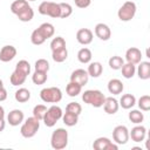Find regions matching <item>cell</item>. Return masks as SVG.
Returning a JSON list of instances; mask_svg holds the SVG:
<instances>
[{"label": "cell", "mask_w": 150, "mask_h": 150, "mask_svg": "<svg viewBox=\"0 0 150 150\" xmlns=\"http://www.w3.org/2000/svg\"><path fill=\"white\" fill-rule=\"evenodd\" d=\"M125 60H127V62H130V63H134V64H138L142 61L141 50L138 48H136V47H130L125 52Z\"/></svg>", "instance_id": "16"}, {"label": "cell", "mask_w": 150, "mask_h": 150, "mask_svg": "<svg viewBox=\"0 0 150 150\" xmlns=\"http://www.w3.org/2000/svg\"><path fill=\"white\" fill-rule=\"evenodd\" d=\"M27 1H36V0H27Z\"/></svg>", "instance_id": "48"}, {"label": "cell", "mask_w": 150, "mask_h": 150, "mask_svg": "<svg viewBox=\"0 0 150 150\" xmlns=\"http://www.w3.org/2000/svg\"><path fill=\"white\" fill-rule=\"evenodd\" d=\"M39 129H40V121L38 118H35L34 116H32L21 123L20 134L25 138H32L36 135Z\"/></svg>", "instance_id": "3"}, {"label": "cell", "mask_w": 150, "mask_h": 150, "mask_svg": "<svg viewBox=\"0 0 150 150\" xmlns=\"http://www.w3.org/2000/svg\"><path fill=\"white\" fill-rule=\"evenodd\" d=\"M16 56V48L12 45H6L0 49V61L9 62Z\"/></svg>", "instance_id": "15"}, {"label": "cell", "mask_w": 150, "mask_h": 150, "mask_svg": "<svg viewBox=\"0 0 150 150\" xmlns=\"http://www.w3.org/2000/svg\"><path fill=\"white\" fill-rule=\"evenodd\" d=\"M38 12L42 15H48L50 18L57 19L60 18V6L57 2H53V1H42L39 5Z\"/></svg>", "instance_id": "7"}, {"label": "cell", "mask_w": 150, "mask_h": 150, "mask_svg": "<svg viewBox=\"0 0 150 150\" xmlns=\"http://www.w3.org/2000/svg\"><path fill=\"white\" fill-rule=\"evenodd\" d=\"M45 41H46L45 36L40 33V30H39L38 28L34 29V30L32 32V34H30V42H32L33 45H35V46H40V45H42Z\"/></svg>", "instance_id": "36"}, {"label": "cell", "mask_w": 150, "mask_h": 150, "mask_svg": "<svg viewBox=\"0 0 150 150\" xmlns=\"http://www.w3.org/2000/svg\"><path fill=\"white\" fill-rule=\"evenodd\" d=\"M5 127H6V122H5V118H0V132H1V131H4Z\"/></svg>", "instance_id": "45"}, {"label": "cell", "mask_w": 150, "mask_h": 150, "mask_svg": "<svg viewBox=\"0 0 150 150\" xmlns=\"http://www.w3.org/2000/svg\"><path fill=\"white\" fill-rule=\"evenodd\" d=\"M47 111V107L45 104H36L33 108V116L35 118H38L39 121H42L45 117V114Z\"/></svg>", "instance_id": "38"}, {"label": "cell", "mask_w": 150, "mask_h": 150, "mask_svg": "<svg viewBox=\"0 0 150 150\" xmlns=\"http://www.w3.org/2000/svg\"><path fill=\"white\" fill-rule=\"evenodd\" d=\"M62 121H63V123L67 127H74L79 122V115L73 114V112H69V111H66L62 115Z\"/></svg>", "instance_id": "29"}, {"label": "cell", "mask_w": 150, "mask_h": 150, "mask_svg": "<svg viewBox=\"0 0 150 150\" xmlns=\"http://www.w3.org/2000/svg\"><path fill=\"white\" fill-rule=\"evenodd\" d=\"M4 87V82H2V80L0 79V88H2Z\"/></svg>", "instance_id": "47"}, {"label": "cell", "mask_w": 150, "mask_h": 150, "mask_svg": "<svg viewBox=\"0 0 150 150\" xmlns=\"http://www.w3.org/2000/svg\"><path fill=\"white\" fill-rule=\"evenodd\" d=\"M64 47H66V40L62 36H56V38H54L50 41V49H52V52L56 50V49L64 48Z\"/></svg>", "instance_id": "40"}, {"label": "cell", "mask_w": 150, "mask_h": 150, "mask_svg": "<svg viewBox=\"0 0 150 150\" xmlns=\"http://www.w3.org/2000/svg\"><path fill=\"white\" fill-rule=\"evenodd\" d=\"M74 2H75V6L79 8H87L90 6L91 0H74Z\"/></svg>", "instance_id": "43"}, {"label": "cell", "mask_w": 150, "mask_h": 150, "mask_svg": "<svg viewBox=\"0 0 150 150\" xmlns=\"http://www.w3.org/2000/svg\"><path fill=\"white\" fill-rule=\"evenodd\" d=\"M94 150H117L118 144L110 141L108 137H98L93 143Z\"/></svg>", "instance_id": "9"}, {"label": "cell", "mask_w": 150, "mask_h": 150, "mask_svg": "<svg viewBox=\"0 0 150 150\" xmlns=\"http://www.w3.org/2000/svg\"><path fill=\"white\" fill-rule=\"evenodd\" d=\"M146 137V129L144 125H136L129 131V138H131L132 142L139 143L143 142Z\"/></svg>", "instance_id": "10"}, {"label": "cell", "mask_w": 150, "mask_h": 150, "mask_svg": "<svg viewBox=\"0 0 150 150\" xmlns=\"http://www.w3.org/2000/svg\"><path fill=\"white\" fill-rule=\"evenodd\" d=\"M137 76L141 80H149L150 79V62L148 61H141L138 63V67L136 69Z\"/></svg>", "instance_id": "18"}, {"label": "cell", "mask_w": 150, "mask_h": 150, "mask_svg": "<svg viewBox=\"0 0 150 150\" xmlns=\"http://www.w3.org/2000/svg\"><path fill=\"white\" fill-rule=\"evenodd\" d=\"M121 70H122V75L124 79H131L136 74V64L130 63V62L123 63V66L121 67Z\"/></svg>", "instance_id": "25"}, {"label": "cell", "mask_w": 150, "mask_h": 150, "mask_svg": "<svg viewBox=\"0 0 150 150\" xmlns=\"http://www.w3.org/2000/svg\"><path fill=\"white\" fill-rule=\"evenodd\" d=\"M70 81L76 82V83H79L80 86L83 87V86H86L88 83L89 75H88L87 70H84V69H81V68L80 69H75L70 75Z\"/></svg>", "instance_id": "13"}, {"label": "cell", "mask_w": 150, "mask_h": 150, "mask_svg": "<svg viewBox=\"0 0 150 150\" xmlns=\"http://www.w3.org/2000/svg\"><path fill=\"white\" fill-rule=\"evenodd\" d=\"M128 117H129L130 122L134 123V124H141L144 120V115H143L142 110H138V109L130 110L129 114H128Z\"/></svg>", "instance_id": "30"}, {"label": "cell", "mask_w": 150, "mask_h": 150, "mask_svg": "<svg viewBox=\"0 0 150 150\" xmlns=\"http://www.w3.org/2000/svg\"><path fill=\"white\" fill-rule=\"evenodd\" d=\"M87 73H88V75L91 76V77H100V76L102 75V73H103V66H102V63L98 62V61L89 62Z\"/></svg>", "instance_id": "20"}, {"label": "cell", "mask_w": 150, "mask_h": 150, "mask_svg": "<svg viewBox=\"0 0 150 150\" xmlns=\"http://www.w3.org/2000/svg\"><path fill=\"white\" fill-rule=\"evenodd\" d=\"M16 16H18V19H19L20 21H22V22H28V21H30V20L34 18V11H33V8H32L30 6H28V7H26L25 9H22Z\"/></svg>", "instance_id": "32"}, {"label": "cell", "mask_w": 150, "mask_h": 150, "mask_svg": "<svg viewBox=\"0 0 150 150\" xmlns=\"http://www.w3.org/2000/svg\"><path fill=\"white\" fill-rule=\"evenodd\" d=\"M26 79H27V75H25L23 73H21V71H19V70L14 69V71L12 73L11 77H9V81H11V84H12V86H15V87H16V86L23 84L25 81H26Z\"/></svg>", "instance_id": "22"}, {"label": "cell", "mask_w": 150, "mask_h": 150, "mask_svg": "<svg viewBox=\"0 0 150 150\" xmlns=\"http://www.w3.org/2000/svg\"><path fill=\"white\" fill-rule=\"evenodd\" d=\"M104 100H105L104 94L97 89H88L84 90V93L82 94V101L95 108H101L104 103Z\"/></svg>", "instance_id": "1"}, {"label": "cell", "mask_w": 150, "mask_h": 150, "mask_svg": "<svg viewBox=\"0 0 150 150\" xmlns=\"http://www.w3.org/2000/svg\"><path fill=\"white\" fill-rule=\"evenodd\" d=\"M124 89V86L122 83L121 80L118 79H111L109 82H108V91L112 95H120L122 94Z\"/></svg>", "instance_id": "19"}, {"label": "cell", "mask_w": 150, "mask_h": 150, "mask_svg": "<svg viewBox=\"0 0 150 150\" xmlns=\"http://www.w3.org/2000/svg\"><path fill=\"white\" fill-rule=\"evenodd\" d=\"M23 120H25V115H23L22 110H20V109H13L7 115V122L12 127L20 125L23 122Z\"/></svg>", "instance_id": "11"}, {"label": "cell", "mask_w": 150, "mask_h": 150, "mask_svg": "<svg viewBox=\"0 0 150 150\" xmlns=\"http://www.w3.org/2000/svg\"><path fill=\"white\" fill-rule=\"evenodd\" d=\"M0 118H5V109L0 105Z\"/></svg>", "instance_id": "46"}, {"label": "cell", "mask_w": 150, "mask_h": 150, "mask_svg": "<svg viewBox=\"0 0 150 150\" xmlns=\"http://www.w3.org/2000/svg\"><path fill=\"white\" fill-rule=\"evenodd\" d=\"M81 91H82V86L73 81H70L66 87V93L70 97H76L79 94H81Z\"/></svg>", "instance_id": "26"}, {"label": "cell", "mask_w": 150, "mask_h": 150, "mask_svg": "<svg viewBox=\"0 0 150 150\" xmlns=\"http://www.w3.org/2000/svg\"><path fill=\"white\" fill-rule=\"evenodd\" d=\"M34 68H35V70L48 73V70H49V63H48V61L46 59H39V60L35 61Z\"/></svg>", "instance_id": "41"}, {"label": "cell", "mask_w": 150, "mask_h": 150, "mask_svg": "<svg viewBox=\"0 0 150 150\" xmlns=\"http://www.w3.org/2000/svg\"><path fill=\"white\" fill-rule=\"evenodd\" d=\"M60 6V18L61 19H67L73 14V7L68 2H59Z\"/></svg>", "instance_id": "33"}, {"label": "cell", "mask_w": 150, "mask_h": 150, "mask_svg": "<svg viewBox=\"0 0 150 150\" xmlns=\"http://www.w3.org/2000/svg\"><path fill=\"white\" fill-rule=\"evenodd\" d=\"M112 139L116 144H127L129 141V130L125 125H117L112 130Z\"/></svg>", "instance_id": "8"}, {"label": "cell", "mask_w": 150, "mask_h": 150, "mask_svg": "<svg viewBox=\"0 0 150 150\" xmlns=\"http://www.w3.org/2000/svg\"><path fill=\"white\" fill-rule=\"evenodd\" d=\"M139 110L142 111H149L150 110V96L149 95H143L138 98V101H136Z\"/></svg>", "instance_id": "35"}, {"label": "cell", "mask_w": 150, "mask_h": 150, "mask_svg": "<svg viewBox=\"0 0 150 150\" xmlns=\"http://www.w3.org/2000/svg\"><path fill=\"white\" fill-rule=\"evenodd\" d=\"M15 69L19 70V71H21V73H23V74L27 75V76L30 74V64H29V62L26 61V60H20V61L15 64Z\"/></svg>", "instance_id": "39"}, {"label": "cell", "mask_w": 150, "mask_h": 150, "mask_svg": "<svg viewBox=\"0 0 150 150\" xmlns=\"http://www.w3.org/2000/svg\"><path fill=\"white\" fill-rule=\"evenodd\" d=\"M68 57V50L67 48H61V49H56V50H53L52 52V59L57 62V63H61V62H64Z\"/></svg>", "instance_id": "27"}, {"label": "cell", "mask_w": 150, "mask_h": 150, "mask_svg": "<svg viewBox=\"0 0 150 150\" xmlns=\"http://www.w3.org/2000/svg\"><path fill=\"white\" fill-rule=\"evenodd\" d=\"M6 98H7V90L2 87V88H0V102L5 101Z\"/></svg>", "instance_id": "44"}, {"label": "cell", "mask_w": 150, "mask_h": 150, "mask_svg": "<svg viewBox=\"0 0 150 150\" xmlns=\"http://www.w3.org/2000/svg\"><path fill=\"white\" fill-rule=\"evenodd\" d=\"M66 111H69V112H73L80 116V114L82 112V107L77 102H69L66 107Z\"/></svg>", "instance_id": "42"}, {"label": "cell", "mask_w": 150, "mask_h": 150, "mask_svg": "<svg viewBox=\"0 0 150 150\" xmlns=\"http://www.w3.org/2000/svg\"><path fill=\"white\" fill-rule=\"evenodd\" d=\"M38 29H39L40 33L45 36L46 40L49 39V38H52V36L54 35V33H55V28H54V26H53L50 22H43V23H41V25L38 27Z\"/></svg>", "instance_id": "23"}, {"label": "cell", "mask_w": 150, "mask_h": 150, "mask_svg": "<svg viewBox=\"0 0 150 150\" xmlns=\"http://www.w3.org/2000/svg\"><path fill=\"white\" fill-rule=\"evenodd\" d=\"M103 109L104 111L108 114V115H114L117 112L118 108H120V104H118V101L115 98V97H105L104 100V103H103Z\"/></svg>", "instance_id": "17"}, {"label": "cell", "mask_w": 150, "mask_h": 150, "mask_svg": "<svg viewBox=\"0 0 150 150\" xmlns=\"http://www.w3.org/2000/svg\"><path fill=\"white\" fill-rule=\"evenodd\" d=\"M108 63H109V67H110L111 69L118 70V69H121V67L123 66L124 60H123L121 56H118V55H114V56H111V57L109 59Z\"/></svg>", "instance_id": "37"}, {"label": "cell", "mask_w": 150, "mask_h": 150, "mask_svg": "<svg viewBox=\"0 0 150 150\" xmlns=\"http://www.w3.org/2000/svg\"><path fill=\"white\" fill-rule=\"evenodd\" d=\"M94 32H95V35L102 41H108L111 36V30H110L109 26L103 22L97 23L94 28Z\"/></svg>", "instance_id": "12"}, {"label": "cell", "mask_w": 150, "mask_h": 150, "mask_svg": "<svg viewBox=\"0 0 150 150\" xmlns=\"http://www.w3.org/2000/svg\"><path fill=\"white\" fill-rule=\"evenodd\" d=\"M62 115H63V111L62 109L56 105V104H53L52 107H49L45 114V117H43V123L46 127L48 128H52L54 127L61 118H62Z\"/></svg>", "instance_id": "4"}, {"label": "cell", "mask_w": 150, "mask_h": 150, "mask_svg": "<svg viewBox=\"0 0 150 150\" xmlns=\"http://www.w3.org/2000/svg\"><path fill=\"white\" fill-rule=\"evenodd\" d=\"M28 6H29V4H28L27 0H15V1H13L12 5H11V12H12L13 14L18 15L22 9H25V8L28 7Z\"/></svg>", "instance_id": "31"}, {"label": "cell", "mask_w": 150, "mask_h": 150, "mask_svg": "<svg viewBox=\"0 0 150 150\" xmlns=\"http://www.w3.org/2000/svg\"><path fill=\"white\" fill-rule=\"evenodd\" d=\"M118 104L123 108V109H131L135 104H136V97L132 94H124L122 95V97L120 98Z\"/></svg>", "instance_id": "21"}, {"label": "cell", "mask_w": 150, "mask_h": 150, "mask_svg": "<svg viewBox=\"0 0 150 150\" xmlns=\"http://www.w3.org/2000/svg\"><path fill=\"white\" fill-rule=\"evenodd\" d=\"M136 11H137V7H136V4L131 0L129 1H125L118 9L117 12V16L121 21H130L131 19H134L135 14H136Z\"/></svg>", "instance_id": "6"}, {"label": "cell", "mask_w": 150, "mask_h": 150, "mask_svg": "<svg viewBox=\"0 0 150 150\" xmlns=\"http://www.w3.org/2000/svg\"><path fill=\"white\" fill-rule=\"evenodd\" d=\"M93 38H94V34H93V32L89 28H81L76 33V40H77V42L81 43V45H83V46H87V45L91 43Z\"/></svg>", "instance_id": "14"}, {"label": "cell", "mask_w": 150, "mask_h": 150, "mask_svg": "<svg viewBox=\"0 0 150 150\" xmlns=\"http://www.w3.org/2000/svg\"><path fill=\"white\" fill-rule=\"evenodd\" d=\"M40 98L45 103H59L62 100V91L57 87H47L40 91Z\"/></svg>", "instance_id": "5"}, {"label": "cell", "mask_w": 150, "mask_h": 150, "mask_svg": "<svg viewBox=\"0 0 150 150\" xmlns=\"http://www.w3.org/2000/svg\"><path fill=\"white\" fill-rule=\"evenodd\" d=\"M14 98L19 103H26L30 98V91L26 88H19L14 94Z\"/></svg>", "instance_id": "24"}, {"label": "cell", "mask_w": 150, "mask_h": 150, "mask_svg": "<svg viewBox=\"0 0 150 150\" xmlns=\"http://www.w3.org/2000/svg\"><path fill=\"white\" fill-rule=\"evenodd\" d=\"M47 77H48V76H47V73L35 70V71L33 73V75H32V81H33L34 84L40 86V84H45V83L47 82Z\"/></svg>", "instance_id": "34"}, {"label": "cell", "mask_w": 150, "mask_h": 150, "mask_svg": "<svg viewBox=\"0 0 150 150\" xmlns=\"http://www.w3.org/2000/svg\"><path fill=\"white\" fill-rule=\"evenodd\" d=\"M91 57H93L91 50L87 47H83L77 52V60L81 63H89L91 61Z\"/></svg>", "instance_id": "28"}, {"label": "cell", "mask_w": 150, "mask_h": 150, "mask_svg": "<svg viewBox=\"0 0 150 150\" xmlns=\"http://www.w3.org/2000/svg\"><path fill=\"white\" fill-rule=\"evenodd\" d=\"M50 145L55 150H62L68 145V131L64 128H57L50 136Z\"/></svg>", "instance_id": "2"}]
</instances>
